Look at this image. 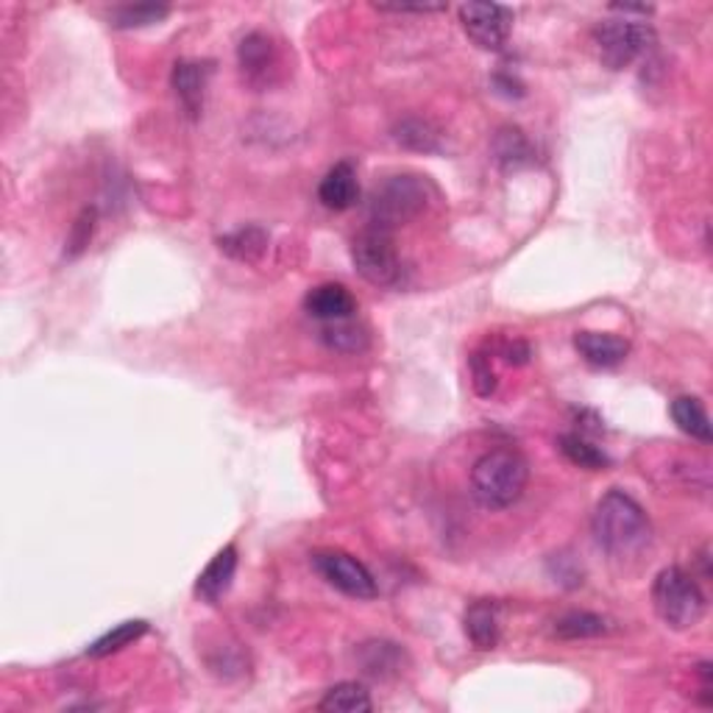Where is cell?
<instances>
[{
    "label": "cell",
    "instance_id": "obj_23",
    "mask_svg": "<svg viewBox=\"0 0 713 713\" xmlns=\"http://www.w3.org/2000/svg\"><path fill=\"white\" fill-rule=\"evenodd\" d=\"M145 633H148L145 619H129L86 646V655H90V658H106V655H112V652H120L129 644H135V641L142 639Z\"/></svg>",
    "mask_w": 713,
    "mask_h": 713
},
{
    "label": "cell",
    "instance_id": "obj_2",
    "mask_svg": "<svg viewBox=\"0 0 713 713\" xmlns=\"http://www.w3.org/2000/svg\"><path fill=\"white\" fill-rule=\"evenodd\" d=\"M527 480V460L516 449H491L474 463L471 493L486 511H507L524 496Z\"/></svg>",
    "mask_w": 713,
    "mask_h": 713
},
{
    "label": "cell",
    "instance_id": "obj_16",
    "mask_svg": "<svg viewBox=\"0 0 713 713\" xmlns=\"http://www.w3.org/2000/svg\"><path fill=\"white\" fill-rule=\"evenodd\" d=\"M671 421L677 424V430L686 432L689 437L700 443H711L713 441V430H711V419H708L705 405H702L697 396H677L669 407Z\"/></svg>",
    "mask_w": 713,
    "mask_h": 713
},
{
    "label": "cell",
    "instance_id": "obj_30",
    "mask_svg": "<svg viewBox=\"0 0 713 713\" xmlns=\"http://www.w3.org/2000/svg\"><path fill=\"white\" fill-rule=\"evenodd\" d=\"M382 12H399V14H435V12H446V7H376Z\"/></svg>",
    "mask_w": 713,
    "mask_h": 713
},
{
    "label": "cell",
    "instance_id": "obj_7",
    "mask_svg": "<svg viewBox=\"0 0 713 713\" xmlns=\"http://www.w3.org/2000/svg\"><path fill=\"white\" fill-rule=\"evenodd\" d=\"M313 569L326 585H332L335 591L354 599H374L376 597V580L369 569L351 554L338 552V549H324V552L313 554Z\"/></svg>",
    "mask_w": 713,
    "mask_h": 713
},
{
    "label": "cell",
    "instance_id": "obj_21",
    "mask_svg": "<svg viewBox=\"0 0 713 713\" xmlns=\"http://www.w3.org/2000/svg\"><path fill=\"white\" fill-rule=\"evenodd\" d=\"M360 661H363V671L371 677H390L401 669L405 652L399 644L390 641H369L360 650Z\"/></svg>",
    "mask_w": 713,
    "mask_h": 713
},
{
    "label": "cell",
    "instance_id": "obj_4",
    "mask_svg": "<svg viewBox=\"0 0 713 713\" xmlns=\"http://www.w3.org/2000/svg\"><path fill=\"white\" fill-rule=\"evenodd\" d=\"M432 187L424 176H390L371 196V226L390 229L416 221L430 207Z\"/></svg>",
    "mask_w": 713,
    "mask_h": 713
},
{
    "label": "cell",
    "instance_id": "obj_17",
    "mask_svg": "<svg viewBox=\"0 0 713 713\" xmlns=\"http://www.w3.org/2000/svg\"><path fill=\"white\" fill-rule=\"evenodd\" d=\"M493 154H496V162L504 171H518V167L533 165L535 160L533 142L516 126H507V129L499 131L496 140H493Z\"/></svg>",
    "mask_w": 713,
    "mask_h": 713
},
{
    "label": "cell",
    "instance_id": "obj_10",
    "mask_svg": "<svg viewBox=\"0 0 713 713\" xmlns=\"http://www.w3.org/2000/svg\"><path fill=\"white\" fill-rule=\"evenodd\" d=\"M210 75H212L210 62H190V59H182V62L173 65V73H171L173 93H176L185 115L192 117V120L201 117L203 112V98H207Z\"/></svg>",
    "mask_w": 713,
    "mask_h": 713
},
{
    "label": "cell",
    "instance_id": "obj_25",
    "mask_svg": "<svg viewBox=\"0 0 713 713\" xmlns=\"http://www.w3.org/2000/svg\"><path fill=\"white\" fill-rule=\"evenodd\" d=\"M608 621L597 613H585V610H572V613L560 616L554 621V635L566 641H580V639H599V635L608 633Z\"/></svg>",
    "mask_w": 713,
    "mask_h": 713
},
{
    "label": "cell",
    "instance_id": "obj_24",
    "mask_svg": "<svg viewBox=\"0 0 713 713\" xmlns=\"http://www.w3.org/2000/svg\"><path fill=\"white\" fill-rule=\"evenodd\" d=\"M560 452L580 468H591V471H603L610 466V457L599 449L597 443H591L588 437L577 435V432H566L558 437Z\"/></svg>",
    "mask_w": 713,
    "mask_h": 713
},
{
    "label": "cell",
    "instance_id": "obj_19",
    "mask_svg": "<svg viewBox=\"0 0 713 713\" xmlns=\"http://www.w3.org/2000/svg\"><path fill=\"white\" fill-rule=\"evenodd\" d=\"M394 140L399 145L410 148V151H421V154H435L441 151V135L430 120L421 117H405L394 126Z\"/></svg>",
    "mask_w": 713,
    "mask_h": 713
},
{
    "label": "cell",
    "instance_id": "obj_28",
    "mask_svg": "<svg viewBox=\"0 0 713 713\" xmlns=\"http://www.w3.org/2000/svg\"><path fill=\"white\" fill-rule=\"evenodd\" d=\"M95 218H98V212H95L93 207H86V210L75 218L73 229H70L68 234V248H65L68 257H79V254L90 246V241H93L95 234Z\"/></svg>",
    "mask_w": 713,
    "mask_h": 713
},
{
    "label": "cell",
    "instance_id": "obj_29",
    "mask_svg": "<svg viewBox=\"0 0 713 713\" xmlns=\"http://www.w3.org/2000/svg\"><path fill=\"white\" fill-rule=\"evenodd\" d=\"M504 356H507V360H511V363H516V365L527 363V360H529V346L522 343V340H516V343L504 349Z\"/></svg>",
    "mask_w": 713,
    "mask_h": 713
},
{
    "label": "cell",
    "instance_id": "obj_13",
    "mask_svg": "<svg viewBox=\"0 0 713 713\" xmlns=\"http://www.w3.org/2000/svg\"><path fill=\"white\" fill-rule=\"evenodd\" d=\"M318 198L326 210L346 212L360 201V182H356V171L351 162H338L329 167L318 185Z\"/></svg>",
    "mask_w": 713,
    "mask_h": 713
},
{
    "label": "cell",
    "instance_id": "obj_26",
    "mask_svg": "<svg viewBox=\"0 0 713 713\" xmlns=\"http://www.w3.org/2000/svg\"><path fill=\"white\" fill-rule=\"evenodd\" d=\"M171 14V7L156 3H137V7H120L109 14L115 28H145V25L162 23Z\"/></svg>",
    "mask_w": 713,
    "mask_h": 713
},
{
    "label": "cell",
    "instance_id": "obj_15",
    "mask_svg": "<svg viewBox=\"0 0 713 713\" xmlns=\"http://www.w3.org/2000/svg\"><path fill=\"white\" fill-rule=\"evenodd\" d=\"M463 630H466V639L471 641L474 650L491 652L496 650L499 644V605L491 603V599H480L466 608V616H463Z\"/></svg>",
    "mask_w": 713,
    "mask_h": 713
},
{
    "label": "cell",
    "instance_id": "obj_1",
    "mask_svg": "<svg viewBox=\"0 0 713 713\" xmlns=\"http://www.w3.org/2000/svg\"><path fill=\"white\" fill-rule=\"evenodd\" d=\"M591 529L599 547L613 558H635L652 541V524L644 507L619 488L599 499L594 518H591Z\"/></svg>",
    "mask_w": 713,
    "mask_h": 713
},
{
    "label": "cell",
    "instance_id": "obj_6",
    "mask_svg": "<svg viewBox=\"0 0 713 713\" xmlns=\"http://www.w3.org/2000/svg\"><path fill=\"white\" fill-rule=\"evenodd\" d=\"M351 262H354L356 273L376 288H390L401 279L399 252H396L390 232H385V229L369 226L365 232L356 234L351 243Z\"/></svg>",
    "mask_w": 713,
    "mask_h": 713
},
{
    "label": "cell",
    "instance_id": "obj_5",
    "mask_svg": "<svg viewBox=\"0 0 713 713\" xmlns=\"http://www.w3.org/2000/svg\"><path fill=\"white\" fill-rule=\"evenodd\" d=\"M594 43H597L599 59H603L605 68L624 70L639 62L641 56L655 45V32L644 20H603L594 28Z\"/></svg>",
    "mask_w": 713,
    "mask_h": 713
},
{
    "label": "cell",
    "instance_id": "obj_12",
    "mask_svg": "<svg viewBox=\"0 0 713 713\" xmlns=\"http://www.w3.org/2000/svg\"><path fill=\"white\" fill-rule=\"evenodd\" d=\"M304 309H307L313 318L324 320V324H332V320L354 318L356 302L343 284L326 282L309 290L307 299H304Z\"/></svg>",
    "mask_w": 713,
    "mask_h": 713
},
{
    "label": "cell",
    "instance_id": "obj_8",
    "mask_svg": "<svg viewBox=\"0 0 713 713\" xmlns=\"http://www.w3.org/2000/svg\"><path fill=\"white\" fill-rule=\"evenodd\" d=\"M460 23L477 48L502 50L513 32V9L499 3H466L460 7Z\"/></svg>",
    "mask_w": 713,
    "mask_h": 713
},
{
    "label": "cell",
    "instance_id": "obj_9",
    "mask_svg": "<svg viewBox=\"0 0 713 713\" xmlns=\"http://www.w3.org/2000/svg\"><path fill=\"white\" fill-rule=\"evenodd\" d=\"M237 65L248 86L268 90L279 73V54L273 48V39L262 32L246 34L237 45Z\"/></svg>",
    "mask_w": 713,
    "mask_h": 713
},
{
    "label": "cell",
    "instance_id": "obj_14",
    "mask_svg": "<svg viewBox=\"0 0 713 713\" xmlns=\"http://www.w3.org/2000/svg\"><path fill=\"white\" fill-rule=\"evenodd\" d=\"M574 349L580 351L585 363L594 369H616L628 360L630 343L624 338H616L608 332H577L574 335Z\"/></svg>",
    "mask_w": 713,
    "mask_h": 713
},
{
    "label": "cell",
    "instance_id": "obj_11",
    "mask_svg": "<svg viewBox=\"0 0 713 713\" xmlns=\"http://www.w3.org/2000/svg\"><path fill=\"white\" fill-rule=\"evenodd\" d=\"M237 563H241V558H237V547H234V543L223 547L221 552L207 563V569L198 574L196 597L207 605L221 603V599L229 594V588H232L234 574H237Z\"/></svg>",
    "mask_w": 713,
    "mask_h": 713
},
{
    "label": "cell",
    "instance_id": "obj_20",
    "mask_svg": "<svg viewBox=\"0 0 713 713\" xmlns=\"http://www.w3.org/2000/svg\"><path fill=\"white\" fill-rule=\"evenodd\" d=\"M223 254H229L232 259H241V262H254L265 254L268 248V234L262 232L259 226H243L237 232L223 234L221 241H218Z\"/></svg>",
    "mask_w": 713,
    "mask_h": 713
},
{
    "label": "cell",
    "instance_id": "obj_3",
    "mask_svg": "<svg viewBox=\"0 0 713 713\" xmlns=\"http://www.w3.org/2000/svg\"><path fill=\"white\" fill-rule=\"evenodd\" d=\"M652 605L666 628L691 630L705 616V594L694 574L680 566H669L652 583Z\"/></svg>",
    "mask_w": 713,
    "mask_h": 713
},
{
    "label": "cell",
    "instance_id": "obj_27",
    "mask_svg": "<svg viewBox=\"0 0 713 713\" xmlns=\"http://www.w3.org/2000/svg\"><path fill=\"white\" fill-rule=\"evenodd\" d=\"M471 385L474 390H477V396H482V399H491V396L496 394V371H493L491 356H488L486 351H474L471 354Z\"/></svg>",
    "mask_w": 713,
    "mask_h": 713
},
{
    "label": "cell",
    "instance_id": "obj_22",
    "mask_svg": "<svg viewBox=\"0 0 713 713\" xmlns=\"http://www.w3.org/2000/svg\"><path fill=\"white\" fill-rule=\"evenodd\" d=\"M320 340L332 351H340V354H360V351L369 349V332H365L363 326H356L351 318L324 324Z\"/></svg>",
    "mask_w": 713,
    "mask_h": 713
},
{
    "label": "cell",
    "instance_id": "obj_18",
    "mask_svg": "<svg viewBox=\"0 0 713 713\" xmlns=\"http://www.w3.org/2000/svg\"><path fill=\"white\" fill-rule=\"evenodd\" d=\"M318 708L326 713H369L374 711V700L363 682H338L326 691Z\"/></svg>",
    "mask_w": 713,
    "mask_h": 713
}]
</instances>
